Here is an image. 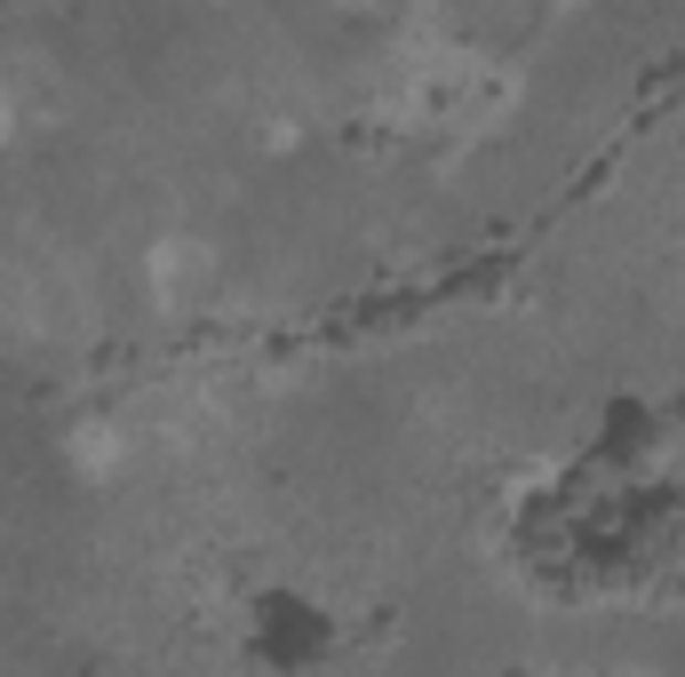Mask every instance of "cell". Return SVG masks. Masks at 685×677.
I'll list each match as a JSON object with an SVG mask.
<instances>
[{"mask_svg": "<svg viewBox=\"0 0 685 677\" xmlns=\"http://www.w3.org/2000/svg\"><path fill=\"white\" fill-rule=\"evenodd\" d=\"M605 438H614V446H645V438H654V415H645L637 399H614V406H605Z\"/></svg>", "mask_w": 685, "mask_h": 677, "instance_id": "obj_1", "label": "cell"}]
</instances>
